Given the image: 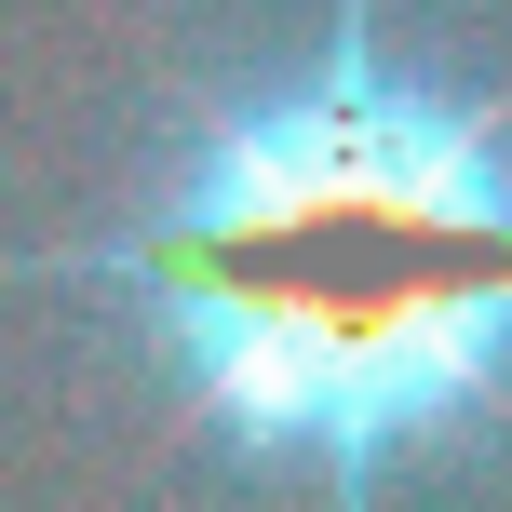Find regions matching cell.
I'll list each match as a JSON object with an SVG mask.
<instances>
[{"instance_id":"6da1fadb","label":"cell","mask_w":512,"mask_h":512,"mask_svg":"<svg viewBox=\"0 0 512 512\" xmlns=\"http://www.w3.org/2000/svg\"><path fill=\"white\" fill-rule=\"evenodd\" d=\"M54 270L149 324L230 459L364 512L512 391V108L391 68L378 0H337L310 81L203 122L135 230Z\"/></svg>"}]
</instances>
